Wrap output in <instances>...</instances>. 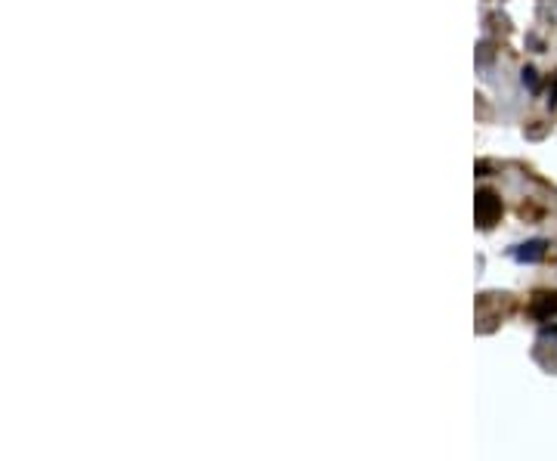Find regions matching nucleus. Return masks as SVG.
Here are the masks:
<instances>
[{"label": "nucleus", "mask_w": 557, "mask_h": 461, "mask_svg": "<svg viewBox=\"0 0 557 461\" xmlns=\"http://www.w3.org/2000/svg\"><path fill=\"white\" fill-rule=\"evenodd\" d=\"M498 214H502V201H498L496 196H492L489 189L477 192V223L489 229L492 223L498 220Z\"/></svg>", "instance_id": "nucleus-1"}, {"label": "nucleus", "mask_w": 557, "mask_h": 461, "mask_svg": "<svg viewBox=\"0 0 557 461\" xmlns=\"http://www.w3.org/2000/svg\"><path fill=\"white\" fill-rule=\"evenodd\" d=\"M530 313L535 319H551V316H557V291L535 294V300L530 304Z\"/></svg>", "instance_id": "nucleus-2"}, {"label": "nucleus", "mask_w": 557, "mask_h": 461, "mask_svg": "<svg viewBox=\"0 0 557 461\" xmlns=\"http://www.w3.org/2000/svg\"><path fill=\"white\" fill-rule=\"evenodd\" d=\"M514 257H517V261H523V263H535V261H542V257H545V242L535 239V242L520 244V248L514 251Z\"/></svg>", "instance_id": "nucleus-3"}, {"label": "nucleus", "mask_w": 557, "mask_h": 461, "mask_svg": "<svg viewBox=\"0 0 557 461\" xmlns=\"http://www.w3.org/2000/svg\"><path fill=\"white\" fill-rule=\"evenodd\" d=\"M520 81H523V87L539 90V78H535V68H523V71H520Z\"/></svg>", "instance_id": "nucleus-4"}, {"label": "nucleus", "mask_w": 557, "mask_h": 461, "mask_svg": "<svg viewBox=\"0 0 557 461\" xmlns=\"http://www.w3.org/2000/svg\"><path fill=\"white\" fill-rule=\"evenodd\" d=\"M551 105H557V75H554V84H551V99H548Z\"/></svg>", "instance_id": "nucleus-5"}]
</instances>
